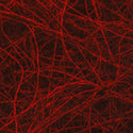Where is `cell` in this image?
I'll list each match as a JSON object with an SVG mask.
<instances>
[{
  "instance_id": "f35d334b",
  "label": "cell",
  "mask_w": 133,
  "mask_h": 133,
  "mask_svg": "<svg viewBox=\"0 0 133 133\" xmlns=\"http://www.w3.org/2000/svg\"><path fill=\"white\" fill-rule=\"evenodd\" d=\"M76 2H77V0H66L65 1V8H71Z\"/></svg>"
},
{
  "instance_id": "83f0119b",
  "label": "cell",
  "mask_w": 133,
  "mask_h": 133,
  "mask_svg": "<svg viewBox=\"0 0 133 133\" xmlns=\"http://www.w3.org/2000/svg\"><path fill=\"white\" fill-rule=\"evenodd\" d=\"M85 4H86L87 17L98 23V16H97V12L95 9V1L94 0H85Z\"/></svg>"
},
{
  "instance_id": "7c38bea8",
  "label": "cell",
  "mask_w": 133,
  "mask_h": 133,
  "mask_svg": "<svg viewBox=\"0 0 133 133\" xmlns=\"http://www.w3.org/2000/svg\"><path fill=\"white\" fill-rule=\"evenodd\" d=\"M102 32H103V35L105 37V41H107V44H108V48H109V51L111 53V57L113 59V62L115 64H117L118 62V58L120 55V52H119V46H120V41H121V36L115 34L112 31H110L105 28H102L100 27Z\"/></svg>"
},
{
  "instance_id": "7bdbcfd3",
  "label": "cell",
  "mask_w": 133,
  "mask_h": 133,
  "mask_svg": "<svg viewBox=\"0 0 133 133\" xmlns=\"http://www.w3.org/2000/svg\"><path fill=\"white\" fill-rule=\"evenodd\" d=\"M123 95H133V86H131L129 90H128L125 94H123Z\"/></svg>"
},
{
  "instance_id": "ffe728a7",
  "label": "cell",
  "mask_w": 133,
  "mask_h": 133,
  "mask_svg": "<svg viewBox=\"0 0 133 133\" xmlns=\"http://www.w3.org/2000/svg\"><path fill=\"white\" fill-rule=\"evenodd\" d=\"M78 127H86L90 128L88 124V117L79 113H75V115L71 117V119L67 123L64 128H78Z\"/></svg>"
},
{
  "instance_id": "74e56055",
  "label": "cell",
  "mask_w": 133,
  "mask_h": 133,
  "mask_svg": "<svg viewBox=\"0 0 133 133\" xmlns=\"http://www.w3.org/2000/svg\"><path fill=\"white\" fill-rule=\"evenodd\" d=\"M118 80L126 81V82H127V83H129L131 86H133V76H129V77H123V78H118Z\"/></svg>"
},
{
  "instance_id": "b9f144b4",
  "label": "cell",
  "mask_w": 133,
  "mask_h": 133,
  "mask_svg": "<svg viewBox=\"0 0 133 133\" xmlns=\"http://www.w3.org/2000/svg\"><path fill=\"white\" fill-rule=\"evenodd\" d=\"M120 96H123L124 98H126V99H128V100L133 102V95H120Z\"/></svg>"
},
{
  "instance_id": "9a60e30c",
  "label": "cell",
  "mask_w": 133,
  "mask_h": 133,
  "mask_svg": "<svg viewBox=\"0 0 133 133\" xmlns=\"http://www.w3.org/2000/svg\"><path fill=\"white\" fill-rule=\"evenodd\" d=\"M95 1V9L97 12V16H98V23H121L123 21V17L119 14L113 12L107 8H104L100 2L94 0Z\"/></svg>"
},
{
  "instance_id": "603a6c76",
  "label": "cell",
  "mask_w": 133,
  "mask_h": 133,
  "mask_svg": "<svg viewBox=\"0 0 133 133\" xmlns=\"http://www.w3.org/2000/svg\"><path fill=\"white\" fill-rule=\"evenodd\" d=\"M67 57L68 55H67V52H66V49H65V46H64L62 35L60 33V34L58 35V37H57V41H55V51H54L53 60L61 61L65 58H67Z\"/></svg>"
},
{
  "instance_id": "f907efd6",
  "label": "cell",
  "mask_w": 133,
  "mask_h": 133,
  "mask_svg": "<svg viewBox=\"0 0 133 133\" xmlns=\"http://www.w3.org/2000/svg\"><path fill=\"white\" fill-rule=\"evenodd\" d=\"M114 133H118V132H114Z\"/></svg>"
},
{
  "instance_id": "30bf717a",
  "label": "cell",
  "mask_w": 133,
  "mask_h": 133,
  "mask_svg": "<svg viewBox=\"0 0 133 133\" xmlns=\"http://www.w3.org/2000/svg\"><path fill=\"white\" fill-rule=\"evenodd\" d=\"M35 94L36 93H27V92H20L17 91L15 100H14V107H15V115L18 116L23 114L24 112L34 104L35 100Z\"/></svg>"
},
{
  "instance_id": "2e32d148",
  "label": "cell",
  "mask_w": 133,
  "mask_h": 133,
  "mask_svg": "<svg viewBox=\"0 0 133 133\" xmlns=\"http://www.w3.org/2000/svg\"><path fill=\"white\" fill-rule=\"evenodd\" d=\"M93 36H94V39L96 41L97 45H98L99 51H100V59L113 62V59H112V57H111V53L109 51L108 44H107V41H105V37L103 35V32H102L101 28H99Z\"/></svg>"
},
{
  "instance_id": "ab89813d",
  "label": "cell",
  "mask_w": 133,
  "mask_h": 133,
  "mask_svg": "<svg viewBox=\"0 0 133 133\" xmlns=\"http://www.w3.org/2000/svg\"><path fill=\"white\" fill-rule=\"evenodd\" d=\"M12 1H13V0H0V4L6 8V6H8L11 2H12Z\"/></svg>"
},
{
  "instance_id": "4316f807",
  "label": "cell",
  "mask_w": 133,
  "mask_h": 133,
  "mask_svg": "<svg viewBox=\"0 0 133 133\" xmlns=\"http://www.w3.org/2000/svg\"><path fill=\"white\" fill-rule=\"evenodd\" d=\"M52 65H53V59L42 57V55H38L37 57V68H38V70L51 69Z\"/></svg>"
},
{
  "instance_id": "d4e9b609",
  "label": "cell",
  "mask_w": 133,
  "mask_h": 133,
  "mask_svg": "<svg viewBox=\"0 0 133 133\" xmlns=\"http://www.w3.org/2000/svg\"><path fill=\"white\" fill-rule=\"evenodd\" d=\"M37 1H38L43 6H45L59 21L62 20V12L58 9L57 5L53 4V3L50 1V0H37Z\"/></svg>"
},
{
  "instance_id": "8d00e7d4",
  "label": "cell",
  "mask_w": 133,
  "mask_h": 133,
  "mask_svg": "<svg viewBox=\"0 0 133 133\" xmlns=\"http://www.w3.org/2000/svg\"><path fill=\"white\" fill-rule=\"evenodd\" d=\"M12 119L14 118H0V129H2L4 126H6Z\"/></svg>"
},
{
  "instance_id": "6da1fadb",
  "label": "cell",
  "mask_w": 133,
  "mask_h": 133,
  "mask_svg": "<svg viewBox=\"0 0 133 133\" xmlns=\"http://www.w3.org/2000/svg\"><path fill=\"white\" fill-rule=\"evenodd\" d=\"M1 17L3 33L12 44H17L18 42L23 41L30 32H32V29L23 23H19L6 16L1 15Z\"/></svg>"
},
{
  "instance_id": "7dc6e473",
  "label": "cell",
  "mask_w": 133,
  "mask_h": 133,
  "mask_svg": "<svg viewBox=\"0 0 133 133\" xmlns=\"http://www.w3.org/2000/svg\"><path fill=\"white\" fill-rule=\"evenodd\" d=\"M129 3H130V5H131V8H132V10H133V0H130Z\"/></svg>"
},
{
  "instance_id": "681fc988",
  "label": "cell",
  "mask_w": 133,
  "mask_h": 133,
  "mask_svg": "<svg viewBox=\"0 0 133 133\" xmlns=\"http://www.w3.org/2000/svg\"><path fill=\"white\" fill-rule=\"evenodd\" d=\"M60 1H62V2H65V1H66V0H60Z\"/></svg>"
},
{
  "instance_id": "7402d4cb",
  "label": "cell",
  "mask_w": 133,
  "mask_h": 133,
  "mask_svg": "<svg viewBox=\"0 0 133 133\" xmlns=\"http://www.w3.org/2000/svg\"><path fill=\"white\" fill-rule=\"evenodd\" d=\"M81 72H82V77H83V79H84L85 82L95 84V85H97L98 87L102 86V83H101L100 79L98 78L97 74L95 72V70H94L92 67L86 68V69H82Z\"/></svg>"
},
{
  "instance_id": "cb8c5ba5",
  "label": "cell",
  "mask_w": 133,
  "mask_h": 133,
  "mask_svg": "<svg viewBox=\"0 0 133 133\" xmlns=\"http://www.w3.org/2000/svg\"><path fill=\"white\" fill-rule=\"evenodd\" d=\"M57 37H58V36H57ZM57 37L52 38V39L49 41L47 44H45V45L42 47V49L38 50V55L53 59V57H54V51H55V41H57Z\"/></svg>"
},
{
  "instance_id": "4dcf8cb0",
  "label": "cell",
  "mask_w": 133,
  "mask_h": 133,
  "mask_svg": "<svg viewBox=\"0 0 133 133\" xmlns=\"http://www.w3.org/2000/svg\"><path fill=\"white\" fill-rule=\"evenodd\" d=\"M133 49V38H127V37H121L120 41V46H119V52L125 53Z\"/></svg>"
},
{
  "instance_id": "8fae6325",
  "label": "cell",
  "mask_w": 133,
  "mask_h": 133,
  "mask_svg": "<svg viewBox=\"0 0 133 133\" xmlns=\"http://www.w3.org/2000/svg\"><path fill=\"white\" fill-rule=\"evenodd\" d=\"M32 32H33V36H34L35 42H36L37 50L42 49V47L45 45V44H47L52 38H55L60 34V33L54 32L51 29L41 26V25H36V26L33 27Z\"/></svg>"
},
{
  "instance_id": "44dd1931",
  "label": "cell",
  "mask_w": 133,
  "mask_h": 133,
  "mask_svg": "<svg viewBox=\"0 0 133 133\" xmlns=\"http://www.w3.org/2000/svg\"><path fill=\"white\" fill-rule=\"evenodd\" d=\"M14 101L0 102V118H15Z\"/></svg>"
},
{
  "instance_id": "5b68a950",
  "label": "cell",
  "mask_w": 133,
  "mask_h": 133,
  "mask_svg": "<svg viewBox=\"0 0 133 133\" xmlns=\"http://www.w3.org/2000/svg\"><path fill=\"white\" fill-rule=\"evenodd\" d=\"M61 35H62V39H63V43H64V46H65L68 58L78 66V68L80 70L90 68L91 66L88 65L81 49L78 47V45H77L76 38H72L68 35H63V34H61Z\"/></svg>"
},
{
  "instance_id": "3957f363",
  "label": "cell",
  "mask_w": 133,
  "mask_h": 133,
  "mask_svg": "<svg viewBox=\"0 0 133 133\" xmlns=\"http://www.w3.org/2000/svg\"><path fill=\"white\" fill-rule=\"evenodd\" d=\"M93 69L100 79L102 85H111L118 80V65L114 62L100 59Z\"/></svg>"
},
{
  "instance_id": "d6986e66",
  "label": "cell",
  "mask_w": 133,
  "mask_h": 133,
  "mask_svg": "<svg viewBox=\"0 0 133 133\" xmlns=\"http://www.w3.org/2000/svg\"><path fill=\"white\" fill-rule=\"evenodd\" d=\"M37 93L41 95L42 98H45L52 94L50 78L39 72H38V79H37Z\"/></svg>"
},
{
  "instance_id": "1f68e13d",
  "label": "cell",
  "mask_w": 133,
  "mask_h": 133,
  "mask_svg": "<svg viewBox=\"0 0 133 133\" xmlns=\"http://www.w3.org/2000/svg\"><path fill=\"white\" fill-rule=\"evenodd\" d=\"M76 11L83 15L84 17H87V12H86V4H85V0H77V2L71 6Z\"/></svg>"
},
{
  "instance_id": "60d3db41",
  "label": "cell",
  "mask_w": 133,
  "mask_h": 133,
  "mask_svg": "<svg viewBox=\"0 0 133 133\" xmlns=\"http://www.w3.org/2000/svg\"><path fill=\"white\" fill-rule=\"evenodd\" d=\"M3 101H10V100L8 99V97H6V96H4L3 94L0 93V102H3Z\"/></svg>"
},
{
  "instance_id": "ee69618b",
  "label": "cell",
  "mask_w": 133,
  "mask_h": 133,
  "mask_svg": "<svg viewBox=\"0 0 133 133\" xmlns=\"http://www.w3.org/2000/svg\"><path fill=\"white\" fill-rule=\"evenodd\" d=\"M0 33H3V29H2V17H1V13H0Z\"/></svg>"
},
{
  "instance_id": "52a82bcc",
  "label": "cell",
  "mask_w": 133,
  "mask_h": 133,
  "mask_svg": "<svg viewBox=\"0 0 133 133\" xmlns=\"http://www.w3.org/2000/svg\"><path fill=\"white\" fill-rule=\"evenodd\" d=\"M62 19H66V20L71 21L75 26L86 31L90 35H94L96 33V31L100 28L99 23H97L95 20H92L88 17H78V16H74V15H70L68 13L63 12L62 13Z\"/></svg>"
},
{
  "instance_id": "4fadbf2b",
  "label": "cell",
  "mask_w": 133,
  "mask_h": 133,
  "mask_svg": "<svg viewBox=\"0 0 133 133\" xmlns=\"http://www.w3.org/2000/svg\"><path fill=\"white\" fill-rule=\"evenodd\" d=\"M51 69L63 71L65 74H67V75H70V76L77 77V78L83 79L81 70L78 68V66H77L68 57L63 59V60H61V61L53 60V65H52V68Z\"/></svg>"
},
{
  "instance_id": "8992f818",
  "label": "cell",
  "mask_w": 133,
  "mask_h": 133,
  "mask_svg": "<svg viewBox=\"0 0 133 133\" xmlns=\"http://www.w3.org/2000/svg\"><path fill=\"white\" fill-rule=\"evenodd\" d=\"M110 114L111 118L119 120L133 110V102L124 98L123 96L111 92V103H110Z\"/></svg>"
},
{
  "instance_id": "c3c4849f",
  "label": "cell",
  "mask_w": 133,
  "mask_h": 133,
  "mask_svg": "<svg viewBox=\"0 0 133 133\" xmlns=\"http://www.w3.org/2000/svg\"><path fill=\"white\" fill-rule=\"evenodd\" d=\"M3 62V59H2V57H1V54H0V64H1Z\"/></svg>"
},
{
  "instance_id": "7a4b0ae2",
  "label": "cell",
  "mask_w": 133,
  "mask_h": 133,
  "mask_svg": "<svg viewBox=\"0 0 133 133\" xmlns=\"http://www.w3.org/2000/svg\"><path fill=\"white\" fill-rule=\"evenodd\" d=\"M21 3L27 9H29L34 15H36L38 18L45 21L49 29H51L54 32L61 33V21H59L45 6H43L37 0H21Z\"/></svg>"
},
{
  "instance_id": "e0dca14e",
  "label": "cell",
  "mask_w": 133,
  "mask_h": 133,
  "mask_svg": "<svg viewBox=\"0 0 133 133\" xmlns=\"http://www.w3.org/2000/svg\"><path fill=\"white\" fill-rule=\"evenodd\" d=\"M100 27L105 28L110 31H112L115 34L121 36V37H127V38H133V31L125 27L121 23H101L99 24Z\"/></svg>"
},
{
  "instance_id": "484cf974",
  "label": "cell",
  "mask_w": 133,
  "mask_h": 133,
  "mask_svg": "<svg viewBox=\"0 0 133 133\" xmlns=\"http://www.w3.org/2000/svg\"><path fill=\"white\" fill-rule=\"evenodd\" d=\"M84 43H85V49H87L90 52L94 53L95 55L100 58V51H99V48H98V45L96 41L94 39V36L91 35L88 36L86 39H84Z\"/></svg>"
},
{
  "instance_id": "f1b7e54d",
  "label": "cell",
  "mask_w": 133,
  "mask_h": 133,
  "mask_svg": "<svg viewBox=\"0 0 133 133\" xmlns=\"http://www.w3.org/2000/svg\"><path fill=\"white\" fill-rule=\"evenodd\" d=\"M81 51H82V53H83V55H84L85 60L87 61L88 65H90L92 68H94L95 66L97 65V63L99 62V60H100V58L97 57V55H95L94 53L90 52V51H88L87 49H85V48L81 49Z\"/></svg>"
},
{
  "instance_id": "ba28073f",
  "label": "cell",
  "mask_w": 133,
  "mask_h": 133,
  "mask_svg": "<svg viewBox=\"0 0 133 133\" xmlns=\"http://www.w3.org/2000/svg\"><path fill=\"white\" fill-rule=\"evenodd\" d=\"M6 12L12 13V14L17 15V16H20V17H25V18H27V19H30V20H32V21H34V23L37 24V25L47 27V24H46L43 19H41V18H38L36 15H34V14H33L29 9H27L23 3H18V2L15 1V0H13V1L6 6ZM47 28H48V27H47Z\"/></svg>"
},
{
  "instance_id": "bcb514c9",
  "label": "cell",
  "mask_w": 133,
  "mask_h": 133,
  "mask_svg": "<svg viewBox=\"0 0 133 133\" xmlns=\"http://www.w3.org/2000/svg\"><path fill=\"white\" fill-rule=\"evenodd\" d=\"M81 133H91V131H90V128H87V129H85V130H83Z\"/></svg>"
},
{
  "instance_id": "f6af8a7d",
  "label": "cell",
  "mask_w": 133,
  "mask_h": 133,
  "mask_svg": "<svg viewBox=\"0 0 133 133\" xmlns=\"http://www.w3.org/2000/svg\"><path fill=\"white\" fill-rule=\"evenodd\" d=\"M2 12H6V8L0 4V13H2Z\"/></svg>"
},
{
  "instance_id": "836d02e7",
  "label": "cell",
  "mask_w": 133,
  "mask_h": 133,
  "mask_svg": "<svg viewBox=\"0 0 133 133\" xmlns=\"http://www.w3.org/2000/svg\"><path fill=\"white\" fill-rule=\"evenodd\" d=\"M97 1L100 2L104 8H107V9H109V10L113 11V12L118 14V8H117L116 3L114 2V0H97Z\"/></svg>"
},
{
  "instance_id": "d590c367",
  "label": "cell",
  "mask_w": 133,
  "mask_h": 133,
  "mask_svg": "<svg viewBox=\"0 0 133 133\" xmlns=\"http://www.w3.org/2000/svg\"><path fill=\"white\" fill-rule=\"evenodd\" d=\"M90 131L91 133H103L104 129L101 125H95L93 127H90Z\"/></svg>"
},
{
  "instance_id": "ac0fdd59",
  "label": "cell",
  "mask_w": 133,
  "mask_h": 133,
  "mask_svg": "<svg viewBox=\"0 0 133 133\" xmlns=\"http://www.w3.org/2000/svg\"><path fill=\"white\" fill-rule=\"evenodd\" d=\"M74 115H75L74 111H70V112H67V113H64L61 116H59L58 118H55L51 124H49L47 126L52 131V133H58V131H60L62 128H64L66 125H67V123L71 119V117Z\"/></svg>"
},
{
  "instance_id": "9c48e42d",
  "label": "cell",
  "mask_w": 133,
  "mask_h": 133,
  "mask_svg": "<svg viewBox=\"0 0 133 133\" xmlns=\"http://www.w3.org/2000/svg\"><path fill=\"white\" fill-rule=\"evenodd\" d=\"M0 71H1V79H0V81L8 86L18 88L21 78H23V71H15L4 62L0 64Z\"/></svg>"
},
{
  "instance_id": "e575fe53",
  "label": "cell",
  "mask_w": 133,
  "mask_h": 133,
  "mask_svg": "<svg viewBox=\"0 0 133 133\" xmlns=\"http://www.w3.org/2000/svg\"><path fill=\"white\" fill-rule=\"evenodd\" d=\"M115 132H118V133H133V129L125 126L119 119V123L115 128Z\"/></svg>"
},
{
  "instance_id": "f546056e",
  "label": "cell",
  "mask_w": 133,
  "mask_h": 133,
  "mask_svg": "<svg viewBox=\"0 0 133 133\" xmlns=\"http://www.w3.org/2000/svg\"><path fill=\"white\" fill-rule=\"evenodd\" d=\"M18 91L20 92H27V93H36L37 92V87L31 84L28 80L21 79L19 86H18Z\"/></svg>"
},
{
  "instance_id": "5bb4252c",
  "label": "cell",
  "mask_w": 133,
  "mask_h": 133,
  "mask_svg": "<svg viewBox=\"0 0 133 133\" xmlns=\"http://www.w3.org/2000/svg\"><path fill=\"white\" fill-rule=\"evenodd\" d=\"M61 34L68 35L72 38L79 39V41H84L88 36H91L86 31L78 28L77 26H75L71 21L66 20V19L61 20Z\"/></svg>"
},
{
  "instance_id": "d6a6232c",
  "label": "cell",
  "mask_w": 133,
  "mask_h": 133,
  "mask_svg": "<svg viewBox=\"0 0 133 133\" xmlns=\"http://www.w3.org/2000/svg\"><path fill=\"white\" fill-rule=\"evenodd\" d=\"M0 133H17V128H16V119H12L10 123L4 126L2 129H0Z\"/></svg>"
},
{
  "instance_id": "277c9868",
  "label": "cell",
  "mask_w": 133,
  "mask_h": 133,
  "mask_svg": "<svg viewBox=\"0 0 133 133\" xmlns=\"http://www.w3.org/2000/svg\"><path fill=\"white\" fill-rule=\"evenodd\" d=\"M42 108H45V103H44L43 99L38 102L34 103L32 107H30L23 114L15 117L17 133H30V129L33 121H34V118Z\"/></svg>"
}]
</instances>
